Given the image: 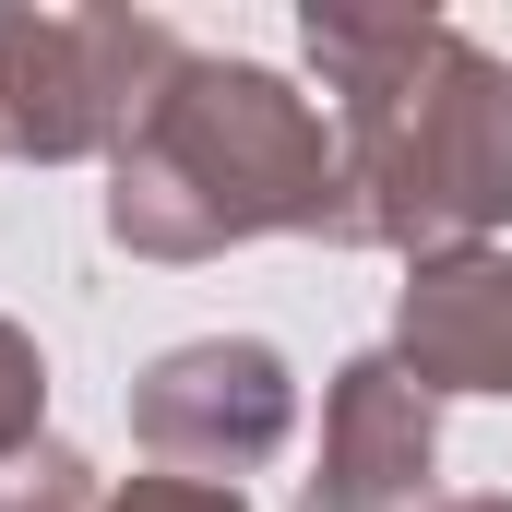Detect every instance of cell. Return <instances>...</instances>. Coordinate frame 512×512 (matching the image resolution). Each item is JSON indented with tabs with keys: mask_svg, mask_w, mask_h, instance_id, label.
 <instances>
[{
	"mask_svg": "<svg viewBox=\"0 0 512 512\" xmlns=\"http://www.w3.org/2000/svg\"><path fill=\"white\" fill-rule=\"evenodd\" d=\"M108 239L131 262H215L239 239L358 251L346 155L322 108L262 60H179L155 120L108 155Z\"/></svg>",
	"mask_w": 512,
	"mask_h": 512,
	"instance_id": "obj_2",
	"label": "cell"
},
{
	"mask_svg": "<svg viewBox=\"0 0 512 512\" xmlns=\"http://www.w3.org/2000/svg\"><path fill=\"white\" fill-rule=\"evenodd\" d=\"M393 370L429 393H512V251H441L405 262V298H393Z\"/></svg>",
	"mask_w": 512,
	"mask_h": 512,
	"instance_id": "obj_6",
	"label": "cell"
},
{
	"mask_svg": "<svg viewBox=\"0 0 512 512\" xmlns=\"http://www.w3.org/2000/svg\"><path fill=\"white\" fill-rule=\"evenodd\" d=\"M298 429V370L262 346V334H203V346H167L143 382H131V441L167 465V477H251L286 453Z\"/></svg>",
	"mask_w": 512,
	"mask_h": 512,
	"instance_id": "obj_4",
	"label": "cell"
},
{
	"mask_svg": "<svg viewBox=\"0 0 512 512\" xmlns=\"http://www.w3.org/2000/svg\"><path fill=\"white\" fill-rule=\"evenodd\" d=\"M179 24L155 12H0V143L36 167H84L120 155L155 120V96L179 84Z\"/></svg>",
	"mask_w": 512,
	"mask_h": 512,
	"instance_id": "obj_3",
	"label": "cell"
},
{
	"mask_svg": "<svg viewBox=\"0 0 512 512\" xmlns=\"http://www.w3.org/2000/svg\"><path fill=\"white\" fill-rule=\"evenodd\" d=\"M48 441V358H36V334L0 310V465H24Z\"/></svg>",
	"mask_w": 512,
	"mask_h": 512,
	"instance_id": "obj_7",
	"label": "cell"
},
{
	"mask_svg": "<svg viewBox=\"0 0 512 512\" xmlns=\"http://www.w3.org/2000/svg\"><path fill=\"white\" fill-rule=\"evenodd\" d=\"M108 512H251L227 477H167V465H143V477H120L108 489Z\"/></svg>",
	"mask_w": 512,
	"mask_h": 512,
	"instance_id": "obj_9",
	"label": "cell"
},
{
	"mask_svg": "<svg viewBox=\"0 0 512 512\" xmlns=\"http://www.w3.org/2000/svg\"><path fill=\"white\" fill-rule=\"evenodd\" d=\"M0 512H108V489H96V465H84L72 441H36V453L0 477Z\"/></svg>",
	"mask_w": 512,
	"mask_h": 512,
	"instance_id": "obj_8",
	"label": "cell"
},
{
	"mask_svg": "<svg viewBox=\"0 0 512 512\" xmlns=\"http://www.w3.org/2000/svg\"><path fill=\"white\" fill-rule=\"evenodd\" d=\"M429 512H512V501H501V489H477V501H429Z\"/></svg>",
	"mask_w": 512,
	"mask_h": 512,
	"instance_id": "obj_10",
	"label": "cell"
},
{
	"mask_svg": "<svg viewBox=\"0 0 512 512\" xmlns=\"http://www.w3.org/2000/svg\"><path fill=\"white\" fill-rule=\"evenodd\" d=\"M441 477V405L393 370V346L346 358L322 393V477L298 489V512H429Z\"/></svg>",
	"mask_w": 512,
	"mask_h": 512,
	"instance_id": "obj_5",
	"label": "cell"
},
{
	"mask_svg": "<svg viewBox=\"0 0 512 512\" xmlns=\"http://www.w3.org/2000/svg\"><path fill=\"white\" fill-rule=\"evenodd\" d=\"M298 48L334 96V155L358 203V251H489L512 227V60L441 12L310 0Z\"/></svg>",
	"mask_w": 512,
	"mask_h": 512,
	"instance_id": "obj_1",
	"label": "cell"
}]
</instances>
